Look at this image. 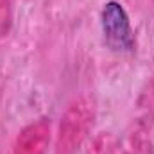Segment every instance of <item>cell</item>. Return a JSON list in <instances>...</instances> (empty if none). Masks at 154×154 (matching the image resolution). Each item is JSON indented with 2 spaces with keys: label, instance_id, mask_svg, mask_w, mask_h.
Listing matches in <instances>:
<instances>
[{
  "label": "cell",
  "instance_id": "1",
  "mask_svg": "<svg viewBox=\"0 0 154 154\" xmlns=\"http://www.w3.org/2000/svg\"><path fill=\"white\" fill-rule=\"evenodd\" d=\"M93 104L86 99L75 100L61 118L57 133V154H74L93 125Z\"/></svg>",
  "mask_w": 154,
  "mask_h": 154
},
{
  "label": "cell",
  "instance_id": "2",
  "mask_svg": "<svg viewBox=\"0 0 154 154\" xmlns=\"http://www.w3.org/2000/svg\"><path fill=\"white\" fill-rule=\"evenodd\" d=\"M102 32L108 47L115 52L134 50V32L129 23V16L122 4L115 0L108 2L102 9Z\"/></svg>",
  "mask_w": 154,
  "mask_h": 154
},
{
  "label": "cell",
  "instance_id": "3",
  "mask_svg": "<svg viewBox=\"0 0 154 154\" xmlns=\"http://www.w3.org/2000/svg\"><path fill=\"white\" fill-rule=\"evenodd\" d=\"M50 142V124L47 120H38L27 125L16 138L13 145V154H43Z\"/></svg>",
  "mask_w": 154,
  "mask_h": 154
},
{
  "label": "cell",
  "instance_id": "4",
  "mask_svg": "<svg viewBox=\"0 0 154 154\" xmlns=\"http://www.w3.org/2000/svg\"><path fill=\"white\" fill-rule=\"evenodd\" d=\"M11 27V7L9 0H0V38L7 34Z\"/></svg>",
  "mask_w": 154,
  "mask_h": 154
}]
</instances>
